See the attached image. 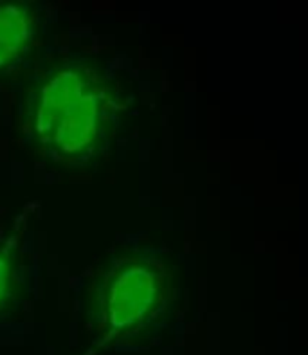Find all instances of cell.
<instances>
[{"label":"cell","mask_w":308,"mask_h":355,"mask_svg":"<svg viewBox=\"0 0 308 355\" xmlns=\"http://www.w3.org/2000/svg\"><path fill=\"white\" fill-rule=\"evenodd\" d=\"M108 90L92 69L72 67L47 81L36 105L38 137L62 155H81L107 123Z\"/></svg>","instance_id":"1"},{"label":"cell","mask_w":308,"mask_h":355,"mask_svg":"<svg viewBox=\"0 0 308 355\" xmlns=\"http://www.w3.org/2000/svg\"><path fill=\"white\" fill-rule=\"evenodd\" d=\"M150 275L143 267L128 266L114 269L101 291V320L116 332L132 329L146 314L152 303Z\"/></svg>","instance_id":"2"},{"label":"cell","mask_w":308,"mask_h":355,"mask_svg":"<svg viewBox=\"0 0 308 355\" xmlns=\"http://www.w3.org/2000/svg\"><path fill=\"white\" fill-rule=\"evenodd\" d=\"M33 18L26 4L0 8V69L20 58L31 38Z\"/></svg>","instance_id":"3"},{"label":"cell","mask_w":308,"mask_h":355,"mask_svg":"<svg viewBox=\"0 0 308 355\" xmlns=\"http://www.w3.org/2000/svg\"><path fill=\"white\" fill-rule=\"evenodd\" d=\"M15 270L11 258L0 254V314L9 309L15 302Z\"/></svg>","instance_id":"4"}]
</instances>
